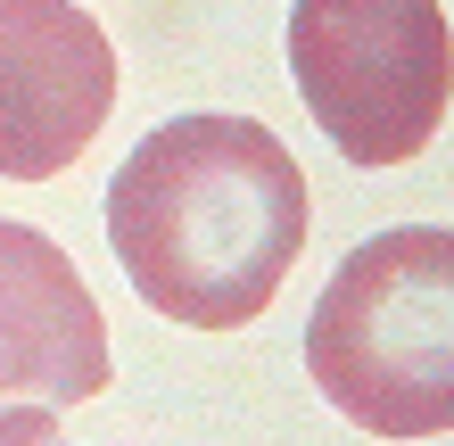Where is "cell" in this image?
Returning <instances> with one entry per match:
<instances>
[{
    "label": "cell",
    "instance_id": "6da1fadb",
    "mask_svg": "<svg viewBox=\"0 0 454 446\" xmlns=\"http://www.w3.org/2000/svg\"><path fill=\"white\" fill-rule=\"evenodd\" d=\"M306 174L256 116H174L108 182L124 281L182 331H239L306 256Z\"/></svg>",
    "mask_w": 454,
    "mask_h": 446
},
{
    "label": "cell",
    "instance_id": "8992f818",
    "mask_svg": "<svg viewBox=\"0 0 454 446\" xmlns=\"http://www.w3.org/2000/svg\"><path fill=\"white\" fill-rule=\"evenodd\" d=\"M25 446H67V438H59V430H50V438H25Z\"/></svg>",
    "mask_w": 454,
    "mask_h": 446
},
{
    "label": "cell",
    "instance_id": "7a4b0ae2",
    "mask_svg": "<svg viewBox=\"0 0 454 446\" xmlns=\"http://www.w3.org/2000/svg\"><path fill=\"white\" fill-rule=\"evenodd\" d=\"M306 372L372 438L454 430V231L396 223L347 248L306 314Z\"/></svg>",
    "mask_w": 454,
    "mask_h": 446
},
{
    "label": "cell",
    "instance_id": "5b68a950",
    "mask_svg": "<svg viewBox=\"0 0 454 446\" xmlns=\"http://www.w3.org/2000/svg\"><path fill=\"white\" fill-rule=\"evenodd\" d=\"M108 323L74 256L0 215V405H83L108 388Z\"/></svg>",
    "mask_w": 454,
    "mask_h": 446
},
{
    "label": "cell",
    "instance_id": "3957f363",
    "mask_svg": "<svg viewBox=\"0 0 454 446\" xmlns=\"http://www.w3.org/2000/svg\"><path fill=\"white\" fill-rule=\"evenodd\" d=\"M289 74L347 166H405L454 99V34L438 0H298Z\"/></svg>",
    "mask_w": 454,
    "mask_h": 446
},
{
    "label": "cell",
    "instance_id": "277c9868",
    "mask_svg": "<svg viewBox=\"0 0 454 446\" xmlns=\"http://www.w3.org/2000/svg\"><path fill=\"white\" fill-rule=\"evenodd\" d=\"M116 108V50L74 0H0V174L50 182Z\"/></svg>",
    "mask_w": 454,
    "mask_h": 446
}]
</instances>
